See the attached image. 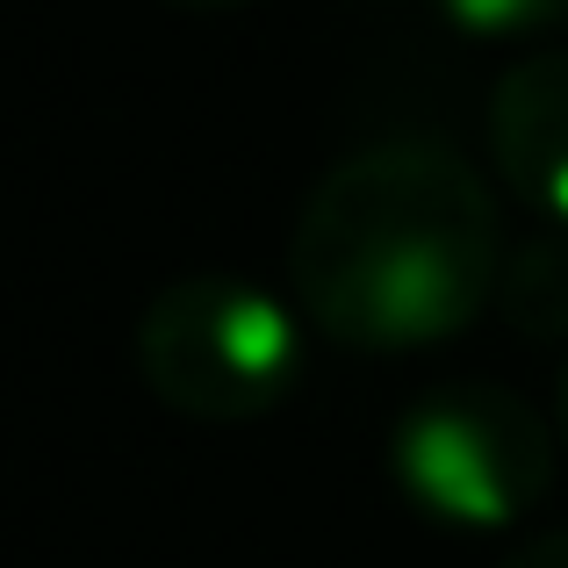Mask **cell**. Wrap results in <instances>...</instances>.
I'll return each mask as SVG.
<instances>
[{"label":"cell","mask_w":568,"mask_h":568,"mask_svg":"<svg viewBox=\"0 0 568 568\" xmlns=\"http://www.w3.org/2000/svg\"><path fill=\"white\" fill-rule=\"evenodd\" d=\"M561 425L497 382H446L403 403L388 425V475L425 518L460 532H504L555 489Z\"/></svg>","instance_id":"3957f363"},{"label":"cell","mask_w":568,"mask_h":568,"mask_svg":"<svg viewBox=\"0 0 568 568\" xmlns=\"http://www.w3.org/2000/svg\"><path fill=\"white\" fill-rule=\"evenodd\" d=\"M497 568H568V532H532V540H518Z\"/></svg>","instance_id":"52a82bcc"},{"label":"cell","mask_w":568,"mask_h":568,"mask_svg":"<svg viewBox=\"0 0 568 568\" xmlns=\"http://www.w3.org/2000/svg\"><path fill=\"white\" fill-rule=\"evenodd\" d=\"M555 425H561V446H568V361H561V382H555Z\"/></svg>","instance_id":"ba28073f"},{"label":"cell","mask_w":568,"mask_h":568,"mask_svg":"<svg viewBox=\"0 0 568 568\" xmlns=\"http://www.w3.org/2000/svg\"><path fill=\"white\" fill-rule=\"evenodd\" d=\"M439 14L460 29V37L511 43V37H547V29H561L568 0H439Z\"/></svg>","instance_id":"8992f818"},{"label":"cell","mask_w":568,"mask_h":568,"mask_svg":"<svg viewBox=\"0 0 568 568\" xmlns=\"http://www.w3.org/2000/svg\"><path fill=\"white\" fill-rule=\"evenodd\" d=\"M489 152L504 187L568 231V51H532L489 94Z\"/></svg>","instance_id":"277c9868"},{"label":"cell","mask_w":568,"mask_h":568,"mask_svg":"<svg viewBox=\"0 0 568 568\" xmlns=\"http://www.w3.org/2000/svg\"><path fill=\"white\" fill-rule=\"evenodd\" d=\"M497 194L460 152L388 138L310 187L288 237L295 303L361 353H417L468 332L504 274Z\"/></svg>","instance_id":"6da1fadb"},{"label":"cell","mask_w":568,"mask_h":568,"mask_svg":"<svg viewBox=\"0 0 568 568\" xmlns=\"http://www.w3.org/2000/svg\"><path fill=\"white\" fill-rule=\"evenodd\" d=\"M166 8H252V0H166Z\"/></svg>","instance_id":"9c48e42d"},{"label":"cell","mask_w":568,"mask_h":568,"mask_svg":"<svg viewBox=\"0 0 568 568\" xmlns=\"http://www.w3.org/2000/svg\"><path fill=\"white\" fill-rule=\"evenodd\" d=\"M138 367L166 410L194 425H252L303 375V332L274 288L245 274H181L144 303Z\"/></svg>","instance_id":"7a4b0ae2"},{"label":"cell","mask_w":568,"mask_h":568,"mask_svg":"<svg viewBox=\"0 0 568 568\" xmlns=\"http://www.w3.org/2000/svg\"><path fill=\"white\" fill-rule=\"evenodd\" d=\"M497 310L526 338H568V231H540L504 252Z\"/></svg>","instance_id":"5b68a950"}]
</instances>
